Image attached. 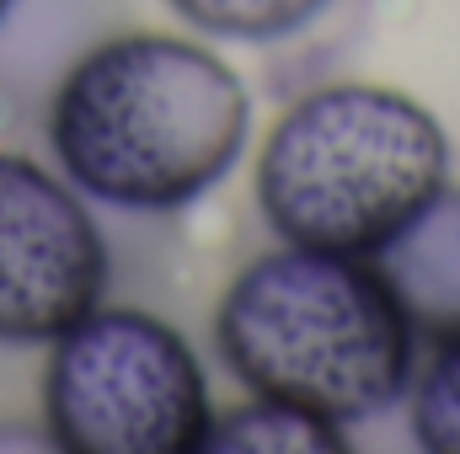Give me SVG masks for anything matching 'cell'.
<instances>
[{"label":"cell","instance_id":"obj_7","mask_svg":"<svg viewBox=\"0 0 460 454\" xmlns=\"http://www.w3.org/2000/svg\"><path fill=\"white\" fill-rule=\"evenodd\" d=\"M209 454H343L348 450V428L305 412L295 401L279 396H241L235 406H215L209 423Z\"/></svg>","mask_w":460,"mask_h":454},{"label":"cell","instance_id":"obj_2","mask_svg":"<svg viewBox=\"0 0 460 454\" xmlns=\"http://www.w3.org/2000/svg\"><path fill=\"white\" fill-rule=\"evenodd\" d=\"M215 353L241 390L358 428L407 401L423 337L375 257L279 240L226 284Z\"/></svg>","mask_w":460,"mask_h":454},{"label":"cell","instance_id":"obj_4","mask_svg":"<svg viewBox=\"0 0 460 454\" xmlns=\"http://www.w3.org/2000/svg\"><path fill=\"white\" fill-rule=\"evenodd\" d=\"M215 396L199 347L166 316L97 305L49 342L43 428L65 454H204Z\"/></svg>","mask_w":460,"mask_h":454},{"label":"cell","instance_id":"obj_6","mask_svg":"<svg viewBox=\"0 0 460 454\" xmlns=\"http://www.w3.org/2000/svg\"><path fill=\"white\" fill-rule=\"evenodd\" d=\"M423 342L460 337V188H445L375 257Z\"/></svg>","mask_w":460,"mask_h":454},{"label":"cell","instance_id":"obj_3","mask_svg":"<svg viewBox=\"0 0 460 454\" xmlns=\"http://www.w3.org/2000/svg\"><path fill=\"white\" fill-rule=\"evenodd\" d=\"M450 188V134L402 86L327 81L257 144L252 198L284 246L380 257Z\"/></svg>","mask_w":460,"mask_h":454},{"label":"cell","instance_id":"obj_1","mask_svg":"<svg viewBox=\"0 0 460 454\" xmlns=\"http://www.w3.org/2000/svg\"><path fill=\"white\" fill-rule=\"evenodd\" d=\"M43 134L92 204L182 214L246 155L252 92L226 54L188 32H108L49 86Z\"/></svg>","mask_w":460,"mask_h":454},{"label":"cell","instance_id":"obj_8","mask_svg":"<svg viewBox=\"0 0 460 454\" xmlns=\"http://www.w3.org/2000/svg\"><path fill=\"white\" fill-rule=\"evenodd\" d=\"M177 22L215 43H284L305 32L332 0H166Z\"/></svg>","mask_w":460,"mask_h":454},{"label":"cell","instance_id":"obj_9","mask_svg":"<svg viewBox=\"0 0 460 454\" xmlns=\"http://www.w3.org/2000/svg\"><path fill=\"white\" fill-rule=\"evenodd\" d=\"M407 428L429 454H460V337L423 342L407 385Z\"/></svg>","mask_w":460,"mask_h":454},{"label":"cell","instance_id":"obj_10","mask_svg":"<svg viewBox=\"0 0 460 454\" xmlns=\"http://www.w3.org/2000/svg\"><path fill=\"white\" fill-rule=\"evenodd\" d=\"M5 11H11V0H0V22H5Z\"/></svg>","mask_w":460,"mask_h":454},{"label":"cell","instance_id":"obj_5","mask_svg":"<svg viewBox=\"0 0 460 454\" xmlns=\"http://www.w3.org/2000/svg\"><path fill=\"white\" fill-rule=\"evenodd\" d=\"M113 246L92 198L22 150H0V342L49 347L108 300Z\"/></svg>","mask_w":460,"mask_h":454}]
</instances>
